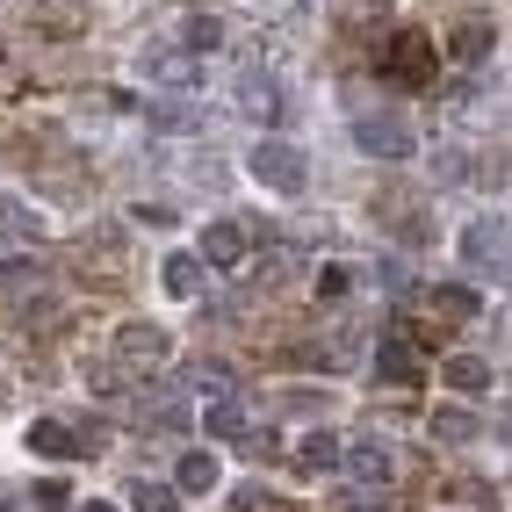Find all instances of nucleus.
Returning <instances> with one entry per match:
<instances>
[{
    "instance_id": "obj_13",
    "label": "nucleus",
    "mask_w": 512,
    "mask_h": 512,
    "mask_svg": "<svg viewBox=\"0 0 512 512\" xmlns=\"http://www.w3.org/2000/svg\"><path fill=\"white\" fill-rule=\"evenodd\" d=\"M491 44H498V29H491L484 15L455 22V58H462V65H484V58H491Z\"/></svg>"
},
{
    "instance_id": "obj_22",
    "label": "nucleus",
    "mask_w": 512,
    "mask_h": 512,
    "mask_svg": "<svg viewBox=\"0 0 512 512\" xmlns=\"http://www.w3.org/2000/svg\"><path fill=\"white\" fill-rule=\"evenodd\" d=\"M188 390L224 397V390H231V368H224V361H195V368H188Z\"/></svg>"
},
{
    "instance_id": "obj_5",
    "label": "nucleus",
    "mask_w": 512,
    "mask_h": 512,
    "mask_svg": "<svg viewBox=\"0 0 512 512\" xmlns=\"http://www.w3.org/2000/svg\"><path fill=\"white\" fill-rule=\"evenodd\" d=\"M375 375L397 383V390H412V383H426V354L404 332H383V339H375Z\"/></svg>"
},
{
    "instance_id": "obj_9",
    "label": "nucleus",
    "mask_w": 512,
    "mask_h": 512,
    "mask_svg": "<svg viewBox=\"0 0 512 512\" xmlns=\"http://www.w3.org/2000/svg\"><path fill=\"white\" fill-rule=\"evenodd\" d=\"M195 253L210 260V267H246V224H202V238H195Z\"/></svg>"
},
{
    "instance_id": "obj_16",
    "label": "nucleus",
    "mask_w": 512,
    "mask_h": 512,
    "mask_svg": "<svg viewBox=\"0 0 512 512\" xmlns=\"http://www.w3.org/2000/svg\"><path fill=\"white\" fill-rule=\"evenodd\" d=\"M202 267H210L202 253H174V260H166V275H159V282H166V296H181V303H188V296L202 289Z\"/></svg>"
},
{
    "instance_id": "obj_14",
    "label": "nucleus",
    "mask_w": 512,
    "mask_h": 512,
    "mask_svg": "<svg viewBox=\"0 0 512 512\" xmlns=\"http://www.w3.org/2000/svg\"><path fill=\"white\" fill-rule=\"evenodd\" d=\"M217 476H224V469H217V455H210V448H188V455H181V469H174V484L202 498V491H217Z\"/></svg>"
},
{
    "instance_id": "obj_25",
    "label": "nucleus",
    "mask_w": 512,
    "mask_h": 512,
    "mask_svg": "<svg viewBox=\"0 0 512 512\" xmlns=\"http://www.w3.org/2000/svg\"><path fill=\"white\" fill-rule=\"evenodd\" d=\"M339 512H390L383 491H354V498H339Z\"/></svg>"
},
{
    "instance_id": "obj_19",
    "label": "nucleus",
    "mask_w": 512,
    "mask_h": 512,
    "mask_svg": "<svg viewBox=\"0 0 512 512\" xmlns=\"http://www.w3.org/2000/svg\"><path fill=\"white\" fill-rule=\"evenodd\" d=\"M29 505L37 512H73V484H65V476H37V484H29Z\"/></svg>"
},
{
    "instance_id": "obj_7",
    "label": "nucleus",
    "mask_w": 512,
    "mask_h": 512,
    "mask_svg": "<svg viewBox=\"0 0 512 512\" xmlns=\"http://www.w3.org/2000/svg\"><path fill=\"white\" fill-rule=\"evenodd\" d=\"M138 73H145L152 87H174V94H195V87H202L195 51H145V58H138Z\"/></svg>"
},
{
    "instance_id": "obj_2",
    "label": "nucleus",
    "mask_w": 512,
    "mask_h": 512,
    "mask_svg": "<svg viewBox=\"0 0 512 512\" xmlns=\"http://www.w3.org/2000/svg\"><path fill=\"white\" fill-rule=\"evenodd\" d=\"M383 80H397V87H433V44H426V29H397V37L383 44Z\"/></svg>"
},
{
    "instance_id": "obj_26",
    "label": "nucleus",
    "mask_w": 512,
    "mask_h": 512,
    "mask_svg": "<svg viewBox=\"0 0 512 512\" xmlns=\"http://www.w3.org/2000/svg\"><path fill=\"white\" fill-rule=\"evenodd\" d=\"M80 512H116V505H101V498H94V505H80Z\"/></svg>"
},
{
    "instance_id": "obj_11",
    "label": "nucleus",
    "mask_w": 512,
    "mask_h": 512,
    "mask_svg": "<svg viewBox=\"0 0 512 512\" xmlns=\"http://www.w3.org/2000/svg\"><path fill=\"white\" fill-rule=\"evenodd\" d=\"M116 361H138V368L166 361V332H159V325H123V332H116Z\"/></svg>"
},
{
    "instance_id": "obj_28",
    "label": "nucleus",
    "mask_w": 512,
    "mask_h": 512,
    "mask_svg": "<svg viewBox=\"0 0 512 512\" xmlns=\"http://www.w3.org/2000/svg\"><path fill=\"white\" fill-rule=\"evenodd\" d=\"M484 512H491V505H484Z\"/></svg>"
},
{
    "instance_id": "obj_6",
    "label": "nucleus",
    "mask_w": 512,
    "mask_h": 512,
    "mask_svg": "<svg viewBox=\"0 0 512 512\" xmlns=\"http://www.w3.org/2000/svg\"><path fill=\"white\" fill-rule=\"evenodd\" d=\"M29 448H37V455H51V462H65V455H94L101 448V426H58V419H37V426H29Z\"/></svg>"
},
{
    "instance_id": "obj_20",
    "label": "nucleus",
    "mask_w": 512,
    "mask_h": 512,
    "mask_svg": "<svg viewBox=\"0 0 512 512\" xmlns=\"http://www.w3.org/2000/svg\"><path fill=\"white\" fill-rule=\"evenodd\" d=\"M130 512H181V498H174V484H130Z\"/></svg>"
},
{
    "instance_id": "obj_21",
    "label": "nucleus",
    "mask_w": 512,
    "mask_h": 512,
    "mask_svg": "<svg viewBox=\"0 0 512 512\" xmlns=\"http://www.w3.org/2000/svg\"><path fill=\"white\" fill-rule=\"evenodd\" d=\"M202 433H217V440H246V419H238V404L217 397V404H210V419H202Z\"/></svg>"
},
{
    "instance_id": "obj_27",
    "label": "nucleus",
    "mask_w": 512,
    "mask_h": 512,
    "mask_svg": "<svg viewBox=\"0 0 512 512\" xmlns=\"http://www.w3.org/2000/svg\"><path fill=\"white\" fill-rule=\"evenodd\" d=\"M0 512H15V498H8V491H0Z\"/></svg>"
},
{
    "instance_id": "obj_10",
    "label": "nucleus",
    "mask_w": 512,
    "mask_h": 512,
    "mask_svg": "<svg viewBox=\"0 0 512 512\" xmlns=\"http://www.w3.org/2000/svg\"><path fill=\"white\" fill-rule=\"evenodd\" d=\"M426 311H433L440 325H469L484 303H476V289H462V282H440V289H426Z\"/></svg>"
},
{
    "instance_id": "obj_24",
    "label": "nucleus",
    "mask_w": 512,
    "mask_h": 512,
    "mask_svg": "<svg viewBox=\"0 0 512 512\" xmlns=\"http://www.w3.org/2000/svg\"><path fill=\"white\" fill-rule=\"evenodd\" d=\"M433 433H440V440H469V433H476V419L462 412V404H440V412H433Z\"/></svg>"
},
{
    "instance_id": "obj_8",
    "label": "nucleus",
    "mask_w": 512,
    "mask_h": 512,
    "mask_svg": "<svg viewBox=\"0 0 512 512\" xmlns=\"http://www.w3.org/2000/svg\"><path fill=\"white\" fill-rule=\"evenodd\" d=\"M347 469H354V484H361V491H390V476H397L390 448H383V440H368V433L347 448Z\"/></svg>"
},
{
    "instance_id": "obj_3",
    "label": "nucleus",
    "mask_w": 512,
    "mask_h": 512,
    "mask_svg": "<svg viewBox=\"0 0 512 512\" xmlns=\"http://www.w3.org/2000/svg\"><path fill=\"white\" fill-rule=\"evenodd\" d=\"M354 138H361V152H368V159H412L419 130H412V116H397V109H361Z\"/></svg>"
},
{
    "instance_id": "obj_1",
    "label": "nucleus",
    "mask_w": 512,
    "mask_h": 512,
    "mask_svg": "<svg viewBox=\"0 0 512 512\" xmlns=\"http://www.w3.org/2000/svg\"><path fill=\"white\" fill-rule=\"evenodd\" d=\"M246 174H253L260 188H275V195H303L311 166H303V152H296V145H282V138H260V145H246Z\"/></svg>"
},
{
    "instance_id": "obj_4",
    "label": "nucleus",
    "mask_w": 512,
    "mask_h": 512,
    "mask_svg": "<svg viewBox=\"0 0 512 512\" xmlns=\"http://www.w3.org/2000/svg\"><path fill=\"white\" fill-rule=\"evenodd\" d=\"M462 253H469V267H484V275L512 282V224H505V217H476V224L462 231Z\"/></svg>"
},
{
    "instance_id": "obj_17",
    "label": "nucleus",
    "mask_w": 512,
    "mask_h": 512,
    "mask_svg": "<svg viewBox=\"0 0 512 512\" xmlns=\"http://www.w3.org/2000/svg\"><path fill=\"white\" fill-rule=\"evenodd\" d=\"M440 375H448V390H462V397H484V390H491V368L476 361V354H455Z\"/></svg>"
},
{
    "instance_id": "obj_15",
    "label": "nucleus",
    "mask_w": 512,
    "mask_h": 512,
    "mask_svg": "<svg viewBox=\"0 0 512 512\" xmlns=\"http://www.w3.org/2000/svg\"><path fill=\"white\" fill-rule=\"evenodd\" d=\"M332 462H347V448H339L332 433H303V440H296V469H303V476H318V469H332Z\"/></svg>"
},
{
    "instance_id": "obj_23",
    "label": "nucleus",
    "mask_w": 512,
    "mask_h": 512,
    "mask_svg": "<svg viewBox=\"0 0 512 512\" xmlns=\"http://www.w3.org/2000/svg\"><path fill=\"white\" fill-rule=\"evenodd\" d=\"M0 275H8V289L22 296V289H37V282H44V260H37V253H15L8 267H0Z\"/></svg>"
},
{
    "instance_id": "obj_18",
    "label": "nucleus",
    "mask_w": 512,
    "mask_h": 512,
    "mask_svg": "<svg viewBox=\"0 0 512 512\" xmlns=\"http://www.w3.org/2000/svg\"><path fill=\"white\" fill-rule=\"evenodd\" d=\"M217 44H224L217 15H181V51H217Z\"/></svg>"
},
{
    "instance_id": "obj_12",
    "label": "nucleus",
    "mask_w": 512,
    "mask_h": 512,
    "mask_svg": "<svg viewBox=\"0 0 512 512\" xmlns=\"http://www.w3.org/2000/svg\"><path fill=\"white\" fill-rule=\"evenodd\" d=\"M238 109H246L253 123H275L282 116V87L267 80V73H246V80H238Z\"/></svg>"
}]
</instances>
